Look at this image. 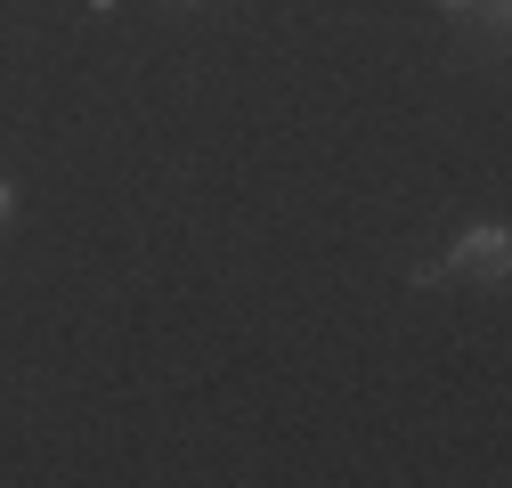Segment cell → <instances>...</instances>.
I'll return each instance as SVG.
<instances>
[{"instance_id":"cell-1","label":"cell","mask_w":512,"mask_h":488,"mask_svg":"<svg viewBox=\"0 0 512 488\" xmlns=\"http://www.w3.org/2000/svg\"><path fill=\"white\" fill-rule=\"evenodd\" d=\"M504 269H512V236L504 228H472V236H456V253H447V277H472V285H504Z\"/></svg>"},{"instance_id":"cell-2","label":"cell","mask_w":512,"mask_h":488,"mask_svg":"<svg viewBox=\"0 0 512 488\" xmlns=\"http://www.w3.org/2000/svg\"><path fill=\"white\" fill-rule=\"evenodd\" d=\"M447 17H504V0H439Z\"/></svg>"},{"instance_id":"cell-3","label":"cell","mask_w":512,"mask_h":488,"mask_svg":"<svg viewBox=\"0 0 512 488\" xmlns=\"http://www.w3.org/2000/svg\"><path fill=\"white\" fill-rule=\"evenodd\" d=\"M9 212H17V188H9V179H0V228H9Z\"/></svg>"}]
</instances>
